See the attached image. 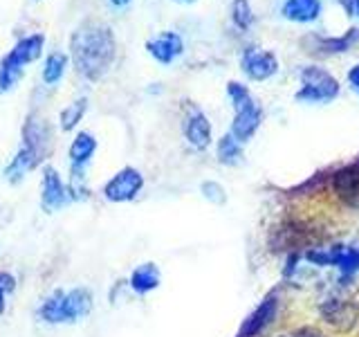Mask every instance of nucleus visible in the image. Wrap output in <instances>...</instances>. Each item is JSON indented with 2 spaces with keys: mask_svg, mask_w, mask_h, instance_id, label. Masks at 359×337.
I'll return each instance as SVG.
<instances>
[{
  "mask_svg": "<svg viewBox=\"0 0 359 337\" xmlns=\"http://www.w3.org/2000/svg\"><path fill=\"white\" fill-rule=\"evenodd\" d=\"M70 50L76 72L88 81H99L110 70L112 61H115V34L106 22L86 20L83 25L74 29L70 39Z\"/></svg>",
  "mask_w": 359,
  "mask_h": 337,
  "instance_id": "obj_1",
  "label": "nucleus"
},
{
  "mask_svg": "<svg viewBox=\"0 0 359 337\" xmlns=\"http://www.w3.org/2000/svg\"><path fill=\"white\" fill-rule=\"evenodd\" d=\"M227 93H229V99L233 104V112H236L233 124H231V135L243 144L258 131V126H261L263 110L254 101L250 90L238 81H229Z\"/></svg>",
  "mask_w": 359,
  "mask_h": 337,
  "instance_id": "obj_2",
  "label": "nucleus"
},
{
  "mask_svg": "<svg viewBox=\"0 0 359 337\" xmlns=\"http://www.w3.org/2000/svg\"><path fill=\"white\" fill-rule=\"evenodd\" d=\"M339 95V81L321 65H308L301 70V90L294 95L297 101L308 104H328Z\"/></svg>",
  "mask_w": 359,
  "mask_h": 337,
  "instance_id": "obj_3",
  "label": "nucleus"
},
{
  "mask_svg": "<svg viewBox=\"0 0 359 337\" xmlns=\"http://www.w3.org/2000/svg\"><path fill=\"white\" fill-rule=\"evenodd\" d=\"M142 187H144V176L137 171V168L126 166L108 180L104 187V196L110 202H128V200L137 198Z\"/></svg>",
  "mask_w": 359,
  "mask_h": 337,
  "instance_id": "obj_4",
  "label": "nucleus"
},
{
  "mask_svg": "<svg viewBox=\"0 0 359 337\" xmlns=\"http://www.w3.org/2000/svg\"><path fill=\"white\" fill-rule=\"evenodd\" d=\"M308 261L317 265H337L344 275H355L359 270V250L357 247H330V250L308 252Z\"/></svg>",
  "mask_w": 359,
  "mask_h": 337,
  "instance_id": "obj_5",
  "label": "nucleus"
},
{
  "mask_svg": "<svg viewBox=\"0 0 359 337\" xmlns=\"http://www.w3.org/2000/svg\"><path fill=\"white\" fill-rule=\"evenodd\" d=\"M241 67L254 81H267L269 77H274L278 72V59L267 50L247 48L241 59Z\"/></svg>",
  "mask_w": 359,
  "mask_h": 337,
  "instance_id": "obj_6",
  "label": "nucleus"
},
{
  "mask_svg": "<svg viewBox=\"0 0 359 337\" xmlns=\"http://www.w3.org/2000/svg\"><path fill=\"white\" fill-rule=\"evenodd\" d=\"M70 200V189L63 185V180L54 166L43 168V194H41V205L48 213H54L65 207V202Z\"/></svg>",
  "mask_w": 359,
  "mask_h": 337,
  "instance_id": "obj_7",
  "label": "nucleus"
},
{
  "mask_svg": "<svg viewBox=\"0 0 359 337\" xmlns=\"http://www.w3.org/2000/svg\"><path fill=\"white\" fill-rule=\"evenodd\" d=\"M321 315L337 331H351L357 322L359 303H353L351 299H328L321 306Z\"/></svg>",
  "mask_w": 359,
  "mask_h": 337,
  "instance_id": "obj_8",
  "label": "nucleus"
},
{
  "mask_svg": "<svg viewBox=\"0 0 359 337\" xmlns=\"http://www.w3.org/2000/svg\"><path fill=\"white\" fill-rule=\"evenodd\" d=\"M146 50H149V54L157 63L168 65L184 52V41L177 32H162L155 39L146 41Z\"/></svg>",
  "mask_w": 359,
  "mask_h": 337,
  "instance_id": "obj_9",
  "label": "nucleus"
},
{
  "mask_svg": "<svg viewBox=\"0 0 359 337\" xmlns=\"http://www.w3.org/2000/svg\"><path fill=\"white\" fill-rule=\"evenodd\" d=\"M22 144L29 146V149L39 155V160H43L45 155L50 153L52 146V131L50 126L39 117H29L22 126Z\"/></svg>",
  "mask_w": 359,
  "mask_h": 337,
  "instance_id": "obj_10",
  "label": "nucleus"
},
{
  "mask_svg": "<svg viewBox=\"0 0 359 337\" xmlns=\"http://www.w3.org/2000/svg\"><path fill=\"white\" fill-rule=\"evenodd\" d=\"M93 292L88 288H74L63 292V319L65 324H74L88 317L93 310Z\"/></svg>",
  "mask_w": 359,
  "mask_h": 337,
  "instance_id": "obj_11",
  "label": "nucleus"
},
{
  "mask_svg": "<svg viewBox=\"0 0 359 337\" xmlns=\"http://www.w3.org/2000/svg\"><path fill=\"white\" fill-rule=\"evenodd\" d=\"M97 151V140L90 133L81 131L76 133V138L70 144V164H72V180H83V168L93 160Z\"/></svg>",
  "mask_w": 359,
  "mask_h": 337,
  "instance_id": "obj_12",
  "label": "nucleus"
},
{
  "mask_svg": "<svg viewBox=\"0 0 359 337\" xmlns=\"http://www.w3.org/2000/svg\"><path fill=\"white\" fill-rule=\"evenodd\" d=\"M184 138L198 151H205L211 142V124L207 115L198 108H191L184 119Z\"/></svg>",
  "mask_w": 359,
  "mask_h": 337,
  "instance_id": "obj_13",
  "label": "nucleus"
},
{
  "mask_svg": "<svg viewBox=\"0 0 359 337\" xmlns=\"http://www.w3.org/2000/svg\"><path fill=\"white\" fill-rule=\"evenodd\" d=\"M332 189L341 200L351 202V205L357 202L359 200V162L339 168V171L332 176Z\"/></svg>",
  "mask_w": 359,
  "mask_h": 337,
  "instance_id": "obj_14",
  "label": "nucleus"
},
{
  "mask_svg": "<svg viewBox=\"0 0 359 337\" xmlns=\"http://www.w3.org/2000/svg\"><path fill=\"white\" fill-rule=\"evenodd\" d=\"M280 14L292 22H312L321 16V0H285Z\"/></svg>",
  "mask_w": 359,
  "mask_h": 337,
  "instance_id": "obj_15",
  "label": "nucleus"
},
{
  "mask_svg": "<svg viewBox=\"0 0 359 337\" xmlns=\"http://www.w3.org/2000/svg\"><path fill=\"white\" fill-rule=\"evenodd\" d=\"M274 315H276V299L274 295H269L261 306H258L252 315H250V319H245L243 324V331H241V337H254L261 333L265 326L274 319Z\"/></svg>",
  "mask_w": 359,
  "mask_h": 337,
  "instance_id": "obj_16",
  "label": "nucleus"
},
{
  "mask_svg": "<svg viewBox=\"0 0 359 337\" xmlns=\"http://www.w3.org/2000/svg\"><path fill=\"white\" fill-rule=\"evenodd\" d=\"M41 160H39V155L34 153L29 146H25L22 144L20 149H18V153L14 155V160H11L9 164H7V168H5V178L9 180V183H20L22 178H25L34 166H36Z\"/></svg>",
  "mask_w": 359,
  "mask_h": 337,
  "instance_id": "obj_17",
  "label": "nucleus"
},
{
  "mask_svg": "<svg viewBox=\"0 0 359 337\" xmlns=\"http://www.w3.org/2000/svg\"><path fill=\"white\" fill-rule=\"evenodd\" d=\"M160 286V270H157L155 263H142L140 267L133 270L130 275V288L140 295H146V292L155 290Z\"/></svg>",
  "mask_w": 359,
  "mask_h": 337,
  "instance_id": "obj_18",
  "label": "nucleus"
},
{
  "mask_svg": "<svg viewBox=\"0 0 359 337\" xmlns=\"http://www.w3.org/2000/svg\"><path fill=\"white\" fill-rule=\"evenodd\" d=\"M22 74H25V65L9 52L5 59L0 61V95L14 90V86L20 81Z\"/></svg>",
  "mask_w": 359,
  "mask_h": 337,
  "instance_id": "obj_19",
  "label": "nucleus"
},
{
  "mask_svg": "<svg viewBox=\"0 0 359 337\" xmlns=\"http://www.w3.org/2000/svg\"><path fill=\"white\" fill-rule=\"evenodd\" d=\"M43 45H45V37H43V34H29V37L20 39L14 45L11 54H14L22 65H27V63L39 59L41 52H43Z\"/></svg>",
  "mask_w": 359,
  "mask_h": 337,
  "instance_id": "obj_20",
  "label": "nucleus"
},
{
  "mask_svg": "<svg viewBox=\"0 0 359 337\" xmlns=\"http://www.w3.org/2000/svg\"><path fill=\"white\" fill-rule=\"evenodd\" d=\"M39 317L48 324H65L63 319V290H54L39 308Z\"/></svg>",
  "mask_w": 359,
  "mask_h": 337,
  "instance_id": "obj_21",
  "label": "nucleus"
},
{
  "mask_svg": "<svg viewBox=\"0 0 359 337\" xmlns=\"http://www.w3.org/2000/svg\"><path fill=\"white\" fill-rule=\"evenodd\" d=\"M65 67H67V56L63 52H52L43 65V81L48 86L59 84L65 74Z\"/></svg>",
  "mask_w": 359,
  "mask_h": 337,
  "instance_id": "obj_22",
  "label": "nucleus"
},
{
  "mask_svg": "<svg viewBox=\"0 0 359 337\" xmlns=\"http://www.w3.org/2000/svg\"><path fill=\"white\" fill-rule=\"evenodd\" d=\"M86 110H88V99L86 97H79L76 101H72L70 106H65L63 110H61V128L63 131H72V128H76V124L83 119V115H86Z\"/></svg>",
  "mask_w": 359,
  "mask_h": 337,
  "instance_id": "obj_23",
  "label": "nucleus"
},
{
  "mask_svg": "<svg viewBox=\"0 0 359 337\" xmlns=\"http://www.w3.org/2000/svg\"><path fill=\"white\" fill-rule=\"evenodd\" d=\"M243 149H241V142L233 138L231 133H227L224 138L218 142V160L222 164H236L241 160Z\"/></svg>",
  "mask_w": 359,
  "mask_h": 337,
  "instance_id": "obj_24",
  "label": "nucleus"
},
{
  "mask_svg": "<svg viewBox=\"0 0 359 337\" xmlns=\"http://www.w3.org/2000/svg\"><path fill=\"white\" fill-rule=\"evenodd\" d=\"M231 20L238 29H250L254 25V11L250 0H231Z\"/></svg>",
  "mask_w": 359,
  "mask_h": 337,
  "instance_id": "obj_25",
  "label": "nucleus"
},
{
  "mask_svg": "<svg viewBox=\"0 0 359 337\" xmlns=\"http://www.w3.org/2000/svg\"><path fill=\"white\" fill-rule=\"evenodd\" d=\"M359 39V29H348V34L339 39H321V52H328V54H339L346 52L351 48V43H355Z\"/></svg>",
  "mask_w": 359,
  "mask_h": 337,
  "instance_id": "obj_26",
  "label": "nucleus"
},
{
  "mask_svg": "<svg viewBox=\"0 0 359 337\" xmlns=\"http://www.w3.org/2000/svg\"><path fill=\"white\" fill-rule=\"evenodd\" d=\"M202 191H205V196L211 198L213 202H222L224 196H222V189L218 185H213V183H205L202 185Z\"/></svg>",
  "mask_w": 359,
  "mask_h": 337,
  "instance_id": "obj_27",
  "label": "nucleus"
},
{
  "mask_svg": "<svg viewBox=\"0 0 359 337\" xmlns=\"http://www.w3.org/2000/svg\"><path fill=\"white\" fill-rule=\"evenodd\" d=\"M14 288H16V279L9 272H3V270H0V290H5L9 295V292H14Z\"/></svg>",
  "mask_w": 359,
  "mask_h": 337,
  "instance_id": "obj_28",
  "label": "nucleus"
},
{
  "mask_svg": "<svg viewBox=\"0 0 359 337\" xmlns=\"http://www.w3.org/2000/svg\"><path fill=\"white\" fill-rule=\"evenodd\" d=\"M348 84H351V88H353L355 93L359 95V63L353 67L351 72H348Z\"/></svg>",
  "mask_w": 359,
  "mask_h": 337,
  "instance_id": "obj_29",
  "label": "nucleus"
},
{
  "mask_svg": "<svg viewBox=\"0 0 359 337\" xmlns=\"http://www.w3.org/2000/svg\"><path fill=\"white\" fill-rule=\"evenodd\" d=\"M294 337H325V335L319 333V331H314V329H301V331L294 333Z\"/></svg>",
  "mask_w": 359,
  "mask_h": 337,
  "instance_id": "obj_30",
  "label": "nucleus"
},
{
  "mask_svg": "<svg viewBox=\"0 0 359 337\" xmlns=\"http://www.w3.org/2000/svg\"><path fill=\"white\" fill-rule=\"evenodd\" d=\"M5 308H7V292L0 290V315L5 312Z\"/></svg>",
  "mask_w": 359,
  "mask_h": 337,
  "instance_id": "obj_31",
  "label": "nucleus"
},
{
  "mask_svg": "<svg viewBox=\"0 0 359 337\" xmlns=\"http://www.w3.org/2000/svg\"><path fill=\"white\" fill-rule=\"evenodd\" d=\"M339 3L344 5V9L348 11V14H353V7H355V0H339Z\"/></svg>",
  "mask_w": 359,
  "mask_h": 337,
  "instance_id": "obj_32",
  "label": "nucleus"
},
{
  "mask_svg": "<svg viewBox=\"0 0 359 337\" xmlns=\"http://www.w3.org/2000/svg\"><path fill=\"white\" fill-rule=\"evenodd\" d=\"M110 3L115 5V7H126V5L130 3V0H110Z\"/></svg>",
  "mask_w": 359,
  "mask_h": 337,
  "instance_id": "obj_33",
  "label": "nucleus"
},
{
  "mask_svg": "<svg viewBox=\"0 0 359 337\" xmlns=\"http://www.w3.org/2000/svg\"><path fill=\"white\" fill-rule=\"evenodd\" d=\"M353 14L359 18V0H355V7H353Z\"/></svg>",
  "mask_w": 359,
  "mask_h": 337,
  "instance_id": "obj_34",
  "label": "nucleus"
},
{
  "mask_svg": "<svg viewBox=\"0 0 359 337\" xmlns=\"http://www.w3.org/2000/svg\"><path fill=\"white\" fill-rule=\"evenodd\" d=\"M177 3H182V5H191V3H196V0H177Z\"/></svg>",
  "mask_w": 359,
  "mask_h": 337,
  "instance_id": "obj_35",
  "label": "nucleus"
}]
</instances>
